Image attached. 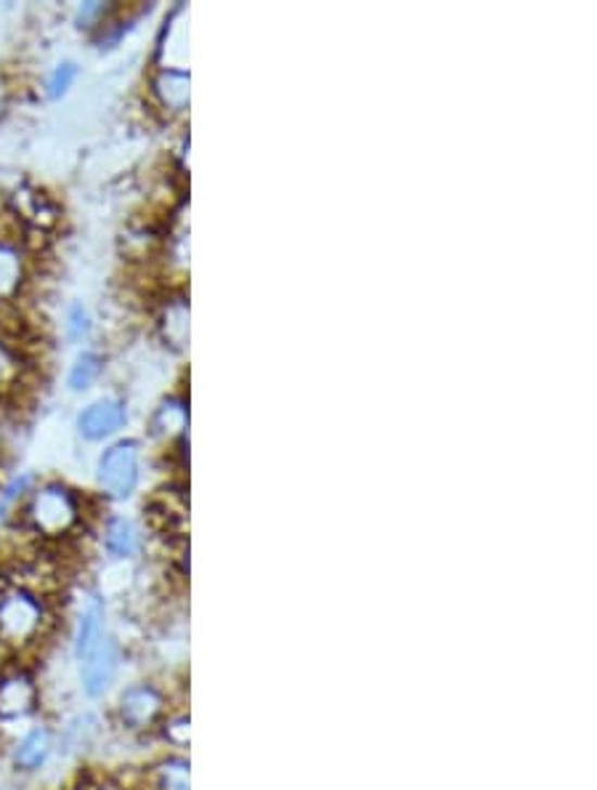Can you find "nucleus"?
Wrapping results in <instances>:
<instances>
[{
    "label": "nucleus",
    "mask_w": 597,
    "mask_h": 790,
    "mask_svg": "<svg viewBox=\"0 0 597 790\" xmlns=\"http://www.w3.org/2000/svg\"><path fill=\"white\" fill-rule=\"evenodd\" d=\"M43 607L33 593L14 588L0 593V644H27L40 634Z\"/></svg>",
    "instance_id": "obj_1"
},
{
    "label": "nucleus",
    "mask_w": 597,
    "mask_h": 790,
    "mask_svg": "<svg viewBox=\"0 0 597 790\" xmlns=\"http://www.w3.org/2000/svg\"><path fill=\"white\" fill-rule=\"evenodd\" d=\"M27 516L29 522H33L35 530L43 532V536L56 538L72 530V525L77 522L80 511H77L75 496H72L67 487L51 485L35 492Z\"/></svg>",
    "instance_id": "obj_2"
},
{
    "label": "nucleus",
    "mask_w": 597,
    "mask_h": 790,
    "mask_svg": "<svg viewBox=\"0 0 597 790\" xmlns=\"http://www.w3.org/2000/svg\"><path fill=\"white\" fill-rule=\"evenodd\" d=\"M99 482L110 496L128 498L139 482V442H117L99 461Z\"/></svg>",
    "instance_id": "obj_3"
},
{
    "label": "nucleus",
    "mask_w": 597,
    "mask_h": 790,
    "mask_svg": "<svg viewBox=\"0 0 597 790\" xmlns=\"http://www.w3.org/2000/svg\"><path fill=\"white\" fill-rule=\"evenodd\" d=\"M117 661H119V652L117 644L112 639H101L99 644L82 657V685H86V692L91 698H99L110 689L112 679H115V670H117Z\"/></svg>",
    "instance_id": "obj_4"
},
{
    "label": "nucleus",
    "mask_w": 597,
    "mask_h": 790,
    "mask_svg": "<svg viewBox=\"0 0 597 790\" xmlns=\"http://www.w3.org/2000/svg\"><path fill=\"white\" fill-rule=\"evenodd\" d=\"M125 418V405L119 400H101L91 405L88 410H82V415L77 418V429L86 439H104L112 437L117 429H123Z\"/></svg>",
    "instance_id": "obj_5"
},
{
    "label": "nucleus",
    "mask_w": 597,
    "mask_h": 790,
    "mask_svg": "<svg viewBox=\"0 0 597 790\" xmlns=\"http://www.w3.org/2000/svg\"><path fill=\"white\" fill-rule=\"evenodd\" d=\"M163 711V698L152 687H134L119 700V716L130 729H143Z\"/></svg>",
    "instance_id": "obj_6"
},
{
    "label": "nucleus",
    "mask_w": 597,
    "mask_h": 790,
    "mask_svg": "<svg viewBox=\"0 0 597 790\" xmlns=\"http://www.w3.org/2000/svg\"><path fill=\"white\" fill-rule=\"evenodd\" d=\"M35 709V685L29 676L11 674L0 679V716L20 718Z\"/></svg>",
    "instance_id": "obj_7"
},
{
    "label": "nucleus",
    "mask_w": 597,
    "mask_h": 790,
    "mask_svg": "<svg viewBox=\"0 0 597 790\" xmlns=\"http://www.w3.org/2000/svg\"><path fill=\"white\" fill-rule=\"evenodd\" d=\"M154 91L167 110L183 112L189 106V75L183 70H163L154 80Z\"/></svg>",
    "instance_id": "obj_8"
},
{
    "label": "nucleus",
    "mask_w": 597,
    "mask_h": 790,
    "mask_svg": "<svg viewBox=\"0 0 597 790\" xmlns=\"http://www.w3.org/2000/svg\"><path fill=\"white\" fill-rule=\"evenodd\" d=\"M48 753H51V735H48L46 729H33V732L22 740V745L16 748V764H20L22 769H38V766L48 758Z\"/></svg>",
    "instance_id": "obj_9"
},
{
    "label": "nucleus",
    "mask_w": 597,
    "mask_h": 790,
    "mask_svg": "<svg viewBox=\"0 0 597 790\" xmlns=\"http://www.w3.org/2000/svg\"><path fill=\"white\" fill-rule=\"evenodd\" d=\"M101 639H104V610H101L99 602H93L80 620V634H77V657L82 661V657H86Z\"/></svg>",
    "instance_id": "obj_10"
},
{
    "label": "nucleus",
    "mask_w": 597,
    "mask_h": 790,
    "mask_svg": "<svg viewBox=\"0 0 597 790\" xmlns=\"http://www.w3.org/2000/svg\"><path fill=\"white\" fill-rule=\"evenodd\" d=\"M139 530L128 519H115L106 530V549L115 556H134L139 551Z\"/></svg>",
    "instance_id": "obj_11"
},
{
    "label": "nucleus",
    "mask_w": 597,
    "mask_h": 790,
    "mask_svg": "<svg viewBox=\"0 0 597 790\" xmlns=\"http://www.w3.org/2000/svg\"><path fill=\"white\" fill-rule=\"evenodd\" d=\"M152 429L154 434H160V437H173V434H181L187 429V407H183V402L176 400L165 402V405L157 410V415H154Z\"/></svg>",
    "instance_id": "obj_12"
},
{
    "label": "nucleus",
    "mask_w": 597,
    "mask_h": 790,
    "mask_svg": "<svg viewBox=\"0 0 597 790\" xmlns=\"http://www.w3.org/2000/svg\"><path fill=\"white\" fill-rule=\"evenodd\" d=\"M20 277H22L20 253L9 246H0V299L14 293V288L20 285Z\"/></svg>",
    "instance_id": "obj_13"
},
{
    "label": "nucleus",
    "mask_w": 597,
    "mask_h": 790,
    "mask_svg": "<svg viewBox=\"0 0 597 790\" xmlns=\"http://www.w3.org/2000/svg\"><path fill=\"white\" fill-rule=\"evenodd\" d=\"M99 373H101V358H99V354H93V352H86L82 358H77L75 367H72L69 386L75 391L88 389V386H91L96 378H99Z\"/></svg>",
    "instance_id": "obj_14"
},
{
    "label": "nucleus",
    "mask_w": 597,
    "mask_h": 790,
    "mask_svg": "<svg viewBox=\"0 0 597 790\" xmlns=\"http://www.w3.org/2000/svg\"><path fill=\"white\" fill-rule=\"evenodd\" d=\"M75 77H77V67H75V64H72V62L59 64V67L53 70L51 80H48V97H51V99L64 97V93L69 91L72 83H75Z\"/></svg>",
    "instance_id": "obj_15"
},
{
    "label": "nucleus",
    "mask_w": 597,
    "mask_h": 790,
    "mask_svg": "<svg viewBox=\"0 0 597 790\" xmlns=\"http://www.w3.org/2000/svg\"><path fill=\"white\" fill-rule=\"evenodd\" d=\"M91 336V317L80 304L69 309V338L72 341H82V338Z\"/></svg>",
    "instance_id": "obj_16"
},
{
    "label": "nucleus",
    "mask_w": 597,
    "mask_h": 790,
    "mask_svg": "<svg viewBox=\"0 0 597 790\" xmlns=\"http://www.w3.org/2000/svg\"><path fill=\"white\" fill-rule=\"evenodd\" d=\"M163 788L165 790H189L187 769L181 764H170L163 769Z\"/></svg>",
    "instance_id": "obj_17"
},
{
    "label": "nucleus",
    "mask_w": 597,
    "mask_h": 790,
    "mask_svg": "<svg viewBox=\"0 0 597 790\" xmlns=\"http://www.w3.org/2000/svg\"><path fill=\"white\" fill-rule=\"evenodd\" d=\"M104 14H106V5L104 3H86L80 9V14H77V25H80V27H91Z\"/></svg>",
    "instance_id": "obj_18"
},
{
    "label": "nucleus",
    "mask_w": 597,
    "mask_h": 790,
    "mask_svg": "<svg viewBox=\"0 0 597 790\" xmlns=\"http://www.w3.org/2000/svg\"><path fill=\"white\" fill-rule=\"evenodd\" d=\"M27 487H29V477H22V479H16V482H11L9 487H5L3 496H0V509H9L11 503H14L16 498L27 490Z\"/></svg>",
    "instance_id": "obj_19"
},
{
    "label": "nucleus",
    "mask_w": 597,
    "mask_h": 790,
    "mask_svg": "<svg viewBox=\"0 0 597 790\" xmlns=\"http://www.w3.org/2000/svg\"><path fill=\"white\" fill-rule=\"evenodd\" d=\"M0 652H3V644H0Z\"/></svg>",
    "instance_id": "obj_20"
}]
</instances>
